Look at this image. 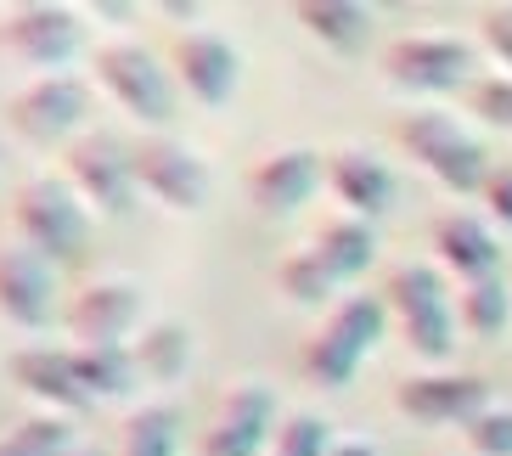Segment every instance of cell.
<instances>
[{
	"instance_id": "obj_1",
	"label": "cell",
	"mask_w": 512,
	"mask_h": 456,
	"mask_svg": "<svg viewBox=\"0 0 512 456\" xmlns=\"http://www.w3.org/2000/svg\"><path fill=\"white\" fill-rule=\"evenodd\" d=\"M12 220H17V237L23 248H34L40 259H74L91 237V220L79 209V192L68 181H23L12 198Z\"/></svg>"
},
{
	"instance_id": "obj_2",
	"label": "cell",
	"mask_w": 512,
	"mask_h": 456,
	"mask_svg": "<svg viewBox=\"0 0 512 456\" xmlns=\"http://www.w3.org/2000/svg\"><path fill=\"white\" fill-rule=\"evenodd\" d=\"M383 299L400 310V327H406V344L422 361H445L456 344V316L451 299H445V282H439L434 265H394Z\"/></svg>"
},
{
	"instance_id": "obj_3",
	"label": "cell",
	"mask_w": 512,
	"mask_h": 456,
	"mask_svg": "<svg viewBox=\"0 0 512 456\" xmlns=\"http://www.w3.org/2000/svg\"><path fill=\"white\" fill-rule=\"evenodd\" d=\"M400 141H406V152L439 186H451V192H479V186H490L479 141L462 136L445 113H411V119L400 124Z\"/></svg>"
},
{
	"instance_id": "obj_4",
	"label": "cell",
	"mask_w": 512,
	"mask_h": 456,
	"mask_svg": "<svg viewBox=\"0 0 512 456\" xmlns=\"http://www.w3.org/2000/svg\"><path fill=\"white\" fill-rule=\"evenodd\" d=\"M96 79L119 96L124 113H136L141 124H169L175 119V91H169L164 68L152 62V51L130 46V40H113V46L96 51Z\"/></svg>"
},
{
	"instance_id": "obj_5",
	"label": "cell",
	"mask_w": 512,
	"mask_h": 456,
	"mask_svg": "<svg viewBox=\"0 0 512 456\" xmlns=\"http://www.w3.org/2000/svg\"><path fill=\"white\" fill-rule=\"evenodd\" d=\"M6 119H12V130L23 141L51 147V141H62L79 119H85V85H79L74 74H40L34 85H23V91L6 102Z\"/></svg>"
},
{
	"instance_id": "obj_6",
	"label": "cell",
	"mask_w": 512,
	"mask_h": 456,
	"mask_svg": "<svg viewBox=\"0 0 512 456\" xmlns=\"http://www.w3.org/2000/svg\"><path fill=\"white\" fill-rule=\"evenodd\" d=\"M383 74L406 91H456L473 74V46L445 34H406L383 51Z\"/></svg>"
},
{
	"instance_id": "obj_7",
	"label": "cell",
	"mask_w": 512,
	"mask_h": 456,
	"mask_svg": "<svg viewBox=\"0 0 512 456\" xmlns=\"http://www.w3.org/2000/svg\"><path fill=\"white\" fill-rule=\"evenodd\" d=\"M68 181H74V192L85 203L124 214L130 209V186H136V158L113 136H79L68 147Z\"/></svg>"
},
{
	"instance_id": "obj_8",
	"label": "cell",
	"mask_w": 512,
	"mask_h": 456,
	"mask_svg": "<svg viewBox=\"0 0 512 456\" xmlns=\"http://www.w3.org/2000/svg\"><path fill=\"white\" fill-rule=\"evenodd\" d=\"M130 158H136V181L158 203H169V209H203V198H209V169H203L197 152H186L181 141L147 136L141 147H130Z\"/></svg>"
},
{
	"instance_id": "obj_9",
	"label": "cell",
	"mask_w": 512,
	"mask_h": 456,
	"mask_svg": "<svg viewBox=\"0 0 512 456\" xmlns=\"http://www.w3.org/2000/svg\"><path fill=\"white\" fill-rule=\"evenodd\" d=\"M0 46L34 68H62L79 51V17L68 6H12L0 17Z\"/></svg>"
},
{
	"instance_id": "obj_10",
	"label": "cell",
	"mask_w": 512,
	"mask_h": 456,
	"mask_svg": "<svg viewBox=\"0 0 512 456\" xmlns=\"http://www.w3.org/2000/svg\"><path fill=\"white\" fill-rule=\"evenodd\" d=\"M484 378H473V372H428V378H406L400 389H394V406L406 411V417H417V423H473L484 406Z\"/></svg>"
},
{
	"instance_id": "obj_11",
	"label": "cell",
	"mask_w": 512,
	"mask_h": 456,
	"mask_svg": "<svg viewBox=\"0 0 512 456\" xmlns=\"http://www.w3.org/2000/svg\"><path fill=\"white\" fill-rule=\"evenodd\" d=\"M271 417H276L271 389L265 383H237L214 411V428L203 434V456H259Z\"/></svg>"
},
{
	"instance_id": "obj_12",
	"label": "cell",
	"mask_w": 512,
	"mask_h": 456,
	"mask_svg": "<svg viewBox=\"0 0 512 456\" xmlns=\"http://www.w3.org/2000/svg\"><path fill=\"white\" fill-rule=\"evenodd\" d=\"M12 383L29 400L51 406V417H57V411H85V406H91V389L79 383L74 355H68V350H46V344L17 350L12 355Z\"/></svg>"
},
{
	"instance_id": "obj_13",
	"label": "cell",
	"mask_w": 512,
	"mask_h": 456,
	"mask_svg": "<svg viewBox=\"0 0 512 456\" xmlns=\"http://www.w3.org/2000/svg\"><path fill=\"white\" fill-rule=\"evenodd\" d=\"M136 316H141L136 282H91L74 299V310H68V327H74V338L85 350H96V344H119L136 327Z\"/></svg>"
},
{
	"instance_id": "obj_14",
	"label": "cell",
	"mask_w": 512,
	"mask_h": 456,
	"mask_svg": "<svg viewBox=\"0 0 512 456\" xmlns=\"http://www.w3.org/2000/svg\"><path fill=\"white\" fill-rule=\"evenodd\" d=\"M0 316L17 327H46L51 271L34 248H0Z\"/></svg>"
},
{
	"instance_id": "obj_15",
	"label": "cell",
	"mask_w": 512,
	"mask_h": 456,
	"mask_svg": "<svg viewBox=\"0 0 512 456\" xmlns=\"http://www.w3.org/2000/svg\"><path fill=\"white\" fill-rule=\"evenodd\" d=\"M175 68H181V85L203 107H220L237 91V51L220 34H181L175 40Z\"/></svg>"
},
{
	"instance_id": "obj_16",
	"label": "cell",
	"mask_w": 512,
	"mask_h": 456,
	"mask_svg": "<svg viewBox=\"0 0 512 456\" xmlns=\"http://www.w3.org/2000/svg\"><path fill=\"white\" fill-rule=\"evenodd\" d=\"M321 181V158L310 147H282L271 158H259V169L248 175V192L265 214H287L310 198V186Z\"/></svg>"
},
{
	"instance_id": "obj_17",
	"label": "cell",
	"mask_w": 512,
	"mask_h": 456,
	"mask_svg": "<svg viewBox=\"0 0 512 456\" xmlns=\"http://www.w3.org/2000/svg\"><path fill=\"white\" fill-rule=\"evenodd\" d=\"M434 248L439 259L451 265L462 282H479V276H496V237L473 220V214H439V226H434Z\"/></svg>"
},
{
	"instance_id": "obj_18",
	"label": "cell",
	"mask_w": 512,
	"mask_h": 456,
	"mask_svg": "<svg viewBox=\"0 0 512 456\" xmlns=\"http://www.w3.org/2000/svg\"><path fill=\"white\" fill-rule=\"evenodd\" d=\"M327 181H332V192H338L355 214H366V220H377V214L389 209V198H394L389 169L377 164L372 152H338L332 169H327Z\"/></svg>"
},
{
	"instance_id": "obj_19",
	"label": "cell",
	"mask_w": 512,
	"mask_h": 456,
	"mask_svg": "<svg viewBox=\"0 0 512 456\" xmlns=\"http://www.w3.org/2000/svg\"><path fill=\"white\" fill-rule=\"evenodd\" d=\"M512 316V282L496 276H479V282H462L456 293V327H467L473 338H496Z\"/></svg>"
},
{
	"instance_id": "obj_20",
	"label": "cell",
	"mask_w": 512,
	"mask_h": 456,
	"mask_svg": "<svg viewBox=\"0 0 512 456\" xmlns=\"http://www.w3.org/2000/svg\"><path fill=\"white\" fill-rule=\"evenodd\" d=\"M74 355V372L79 383L91 389V400H113V395H130V383H136V355L124 350V344H96V350H68Z\"/></svg>"
},
{
	"instance_id": "obj_21",
	"label": "cell",
	"mask_w": 512,
	"mask_h": 456,
	"mask_svg": "<svg viewBox=\"0 0 512 456\" xmlns=\"http://www.w3.org/2000/svg\"><path fill=\"white\" fill-rule=\"evenodd\" d=\"M136 366L147 372V378L158 383H175L186 372V361H192V333H186L181 321H152V327H141L136 338Z\"/></svg>"
},
{
	"instance_id": "obj_22",
	"label": "cell",
	"mask_w": 512,
	"mask_h": 456,
	"mask_svg": "<svg viewBox=\"0 0 512 456\" xmlns=\"http://www.w3.org/2000/svg\"><path fill=\"white\" fill-rule=\"evenodd\" d=\"M299 23L316 34V40L338 46V51H355L366 34H372V12H366V6H355V0H304Z\"/></svg>"
},
{
	"instance_id": "obj_23",
	"label": "cell",
	"mask_w": 512,
	"mask_h": 456,
	"mask_svg": "<svg viewBox=\"0 0 512 456\" xmlns=\"http://www.w3.org/2000/svg\"><path fill=\"white\" fill-rule=\"evenodd\" d=\"M316 254H321V265L344 282V276H361L366 265H372L377 237H372V226H366V220H332V226H321Z\"/></svg>"
},
{
	"instance_id": "obj_24",
	"label": "cell",
	"mask_w": 512,
	"mask_h": 456,
	"mask_svg": "<svg viewBox=\"0 0 512 456\" xmlns=\"http://www.w3.org/2000/svg\"><path fill=\"white\" fill-rule=\"evenodd\" d=\"M383 321H389V299H377V293H355V299L332 304L327 327L344 338L349 350H361V355H366L377 338H383Z\"/></svg>"
},
{
	"instance_id": "obj_25",
	"label": "cell",
	"mask_w": 512,
	"mask_h": 456,
	"mask_svg": "<svg viewBox=\"0 0 512 456\" xmlns=\"http://www.w3.org/2000/svg\"><path fill=\"white\" fill-rule=\"evenodd\" d=\"M175 434H181L175 406H141V411H130V423H124L119 456H175Z\"/></svg>"
},
{
	"instance_id": "obj_26",
	"label": "cell",
	"mask_w": 512,
	"mask_h": 456,
	"mask_svg": "<svg viewBox=\"0 0 512 456\" xmlns=\"http://www.w3.org/2000/svg\"><path fill=\"white\" fill-rule=\"evenodd\" d=\"M304 366H310V378H316V383L344 389V383L355 378V366H361V350H349L332 327H321V333L310 338V350H304Z\"/></svg>"
},
{
	"instance_id": "obj_27",
	"label": "cell",
	"mask_w": 512,
	"mask_h": 456,
	"mask_svg": "<svg viewBox=\"0 0 512 456\" xmlns=\"http://www.w3.org/2000/svg\"><path fill=\"white\" fill-rule=\"evenodd\" d=\"M0 456H74L68 423H62V417H29V423H17L12 434L0 440Z\"/></svg>"
},
{
	"instance_id": "obj_28",
	"label": "cell",
	"mask_w": 512,
	"mask_h": 456,
	"mask_svg": "<svg viewBox=\"0 0 512 456\" xmlns=\"http://www.w3.org/2000/svg\"><path fill=\"white\" fill-rule=\"evenodd\" d=\"M276 282H282V293L287 299H299V304H321L332 293V282L338 276L321 265V254L316 248H304V254H293V259H282V271H276Z\"/></svg>"
},
{
	"instance_id": "obj_29",
	"label": "cell",
	"mask_w": 512,
	"mask_h": 456,
	"mask_svg": "<svg viewBox=\"0 0 512 456\" xmlns=\"http://www.w3.org/2000/svg\"><path fill=\"white\" fill-rule=\"evenodd\" d=\"M327 423L321 417H310V411H299V417H287L282 428H276V456H327Z\"/></svg>"
},
{
	"instance_id": "obj_30",
	"label": "cell",
	"mask_w": 512,
	"mask_h": 456,
	"mask_svg": "<svg viewBox=\"0 0 512 456\" xmlns=\"http://www.w3.org/2000/svg\"><path fill=\"white\" fill-rule=\"evenodd\" d=\"M462 434L473 456H512V411H479Z\"/></svg>"
},
{
	"instance_id": "obj_31",
	"label": "cell",
	"mask_w": 512,
	"mask_h": 456,
	"mask_svg": "<svg viewBox=\"0 0 512 456\" xmlns=\"http://www.w3.org/2000/svg\"><path fill=\"white\" fill-rule=\"evenodd\" d=\"M473 113L501 124V130H512V79H484V85H473Z\"/></svg>"
},
{
	"instance_id": "obj_32",
	"label": "cell",
	"mask_w": 512,
	"mask_h": 456,
	"mask_svg": "<svg viewBox=\"0 0 512 456\" xmlns=\"http://www.w3.org/2000/svg\"><path fill=\"white\" fill-rule=\"evenodd\" d=\"M479 34H484V46L512 68V6H484V12H479Z\"/></svg>"
},
{
	"instance_id": "obj_33",
	"label": "cell",
	"mask_w": 512,
	"mask_h": 456,
	"mask_svg": "<svg viewBox=\"0 0 512 456\" xmlns=\"http://www.w3.org/2000/svg\"><path fill=\"white\" fill-rule=\"evenodd\" d=\"M484 198H490V214H496L501 226L512 231V169H501V175H490V186H484Z\"/></svg>"
},
{
	"instance_id": "obj_34",
	"label": "cell",
	"mask_w": 512,
	"mask_h": 456,
	"mask_svg": "<svg viewBox=\"0 0 512 456\" xmlns=\"http://www.w3.org/2000/svg\"><path fill=\"white\" fill-rule=\"evenodd\" d=\"M327 456H377V451H372V445H361V440H355V445H332Z\"/></svg>"
},
{
	"instance_id": "obj_35",
	"label": "cell",
	"mask_w": 512,
	"mask_h": 456,
	"mask_svg": "<svg viewBox=\"0 0 512 456\" xmlns=\"http://www.w3.org/2000/svg\"><path fill=\"white\" fill-rule=\"evenodd\" d=\"M0 169H6V147H0Z\"/></svg>"
},
{
	"instance_id": "obj_36",
	"label": "cell",
	"mask_w": 512,
	"mask_h": 456,
	"mask_svg": "<svg viewBox=\"0 0 512 456\" xmlns=\"http://www.w3.org/2000/svg\"><path fill=\"white\" fill-rule=\"evenodd\" d=\"M74 456H96V451H74Z\"/></svg>"
}]
</instances>
